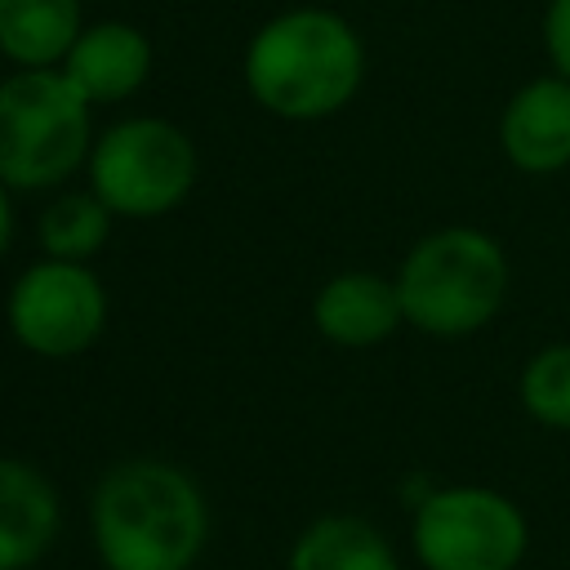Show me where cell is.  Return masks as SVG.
Listing matches in <instances>:
<instances>
[{"label":"cell","instance_id":"6da1fadb","mask_svg":"<svg viewBox=\"0 0 570 570\" xmlns=\"http://www.w3.org/2000/svg\"><path fill=\"white\" fill-rule=\"evenodd\" d=\"M205 530L209 512L191 476L156 459L111 468L94 494V543L107 570H187Z\"/></svg>","mask_w":570,"mask_h":570},{"label":"cell","instance_id":"7a4b0ae2","mask_svg":"<svg viewBox=\"0 0 570 570\" xmlns=\"http://www.w3.org/2000/svg\"><path fill=\"white\" fill-rule=\"evenodd\" d=\"M365 71L356 31L330 9H289L272 18L249 53L245 80L254 98L285 120H316L338 111Z\"/></svg>","mask_w":570,"mask_h":570},{"label":"cell","instance_id":"3957f363","mask_svg":"<svg viewBox=\"0 0 570 570\" xmlns=\"http://www.w3.org/2000/svg\"><path fill=\"white\" fill-rule=\"evenodd\" d=\"M410 325L454 338L481 330L508 294V258L476 227H445L423 236L396 276Z\"/></svg>","mask_w":570,"mask_h":570},{"label":"cell","instance_id":"277c9868","mask_svg":"<svg viewBox=\"0 0 570 570\" xmlns=\"http://www.w3.org/2000/svg\"><path fill=\"white\" fill-rule=\"evenodd\" d=\"M89 147V98L49 67L18 71L0 85V183L53 187Z\"/></svg>","mask_w":570,"mask_h":570},{"label":"cell","instance_id":"5b68a950","mask_svg":"<svg viewBox=\"0 0 570 570\" xmlns=\"http://www.w3.org/2000/svg\"><path fill=\"white\" fill-rule=\"evenodd\" d=\"M89 178L94 196L111 214L156 218L187 196L196 178V151L187 134H178L169 120H120L98 138L89 156Z\"/></svg>","mask_w":570,"mask_h":570},{"label":"cell","instance_id":"8992f818","mask_svg":"<svg viewBox=\"0 0 570 570\" xmlns=\"http://www.w3.org/2000/svg\"><path fill=\"white\" fill-rule=\"evenodd\" d=\"M414 552L428 570H517L525 552V517L485 485L436 490L419 503Z\"/></svg>","mask_w":570,"mask_h":570},{"label":"cell","instance_id":"52a82bcc","mask_svg":"<svg viewBox=\"0 0 570 570\" xmlns=\"http://www.w3.org/2000/svg\"><path fill=\"white\" fill-rule=\"evenodd\" d=\"M107 321V294L98 276L80 263L49 258L18 276L9 294V325L22 347L40 356L85 352Z\"/></svg>","mask_w":570,"mask_h":570},{"label":"cell","instance_id":"ba28073f","mask_svg":"<svg viewBox=\"0 0 570 570\" xmlns=\"http://www.w3.org/2000/svg\"><path fill=\"white\" fill-rule=\"evenodd\" d=\"M503 156L525 174H552L570 165V80L539 76L512 94L499 120Z\"/></svg>","mask_w":570,"mask_h":570},{"label":"cell","instance_id":"9c48e42d","mask_svg":"<svg viewBox=\"0 0 570 570\" xmlns=\"http://www.w3.org/2000/svg\"><path fill=\"white\" fill-rule=\"evenodd\" d=\"M151 67V45L129 22H98L80 31L71 53L62 58V76L89 98V102H116L129 98Z\"/></svg>","mask_w":570,"mask_h":570},{"label":"cell","instance_id":"30bf717a","mask_svg":"<svg viewBox=\"0 0 570 570\" xmlns=\"http://www.w3.org/2000/svg\"><path fill=\"white\" fill-rule=\"evenodd\" d=\"M58 534V494L53 485L18 463L0 459V570H27Z\"/></svg>","mask_w":570,"mask_h":570},{"label":"cell","instance_id":"8fae6325","mask_svg":"<svg viewBox=\"0 0 570 570\" xmlns=\"http://www.w3.org/2000/svg\"><path fill=\"white\" fill-rule=\"evenodd\" d=\"M316 325L325 338L343 343V347H365L387 338L405 312H401V294L396 285H387L374 272H343L334 276L321 294H316Z\"/></svg>","mask_w":570,"mask_h":570},{"label":"cell","instance_id":"7c38bea8","mask_svg":"<svg viewBox=\"0 0 570 570\" xmlns=\"http://www.w3.org/2000/svg\"><path fill=\"white\" fill-rule=\"evenodd\" d=\"M80 40V0H0V53L31 67H49Z\"/></svg>","mask_w":570,"mask_h":570},{"label":"cell","instance_id":"4fadbf2b","mask_svg":"<svg viewBox=\"0 0 570 570\" xmlns=\"http://www.w3.org/2000/svg\"><path fill=\"white\" fill-rule=\"evenodd\" d=\"M289 570H396V557L370 521L321 517L298 534Z\"/></svg>","mask_w":570,"mask_h":570},{"label":"cell","instance_id":"5bb4252c","mask_svg":"<svg viewBox=\"0 0 570 570\" xmlns=\"http://www.w3.org/2000/svg\"><path fill=\"white\" fill-rule=\"evenodd\" d=\"M107 227H111V209L94 191H71V196H58L45 209L40 240H45L49 258L80 263V258H89L107 240Z\"/></svg>","mask_w":570,"mask_h":570},{"label":"cell","instance_id":"9a60e30c","mask_svg":"<svg viewBox=\"0 0 570 570\" xmlns=\"http://www.w3.org/2000/svg\"><path fill=\"white\" fill-rule=\"evenodd\" d=\"M521 401L543 428L570 432V343H552L530 356L521 374Z\"/></svg>","mask_w":570,"mask_h":570},{"label":"cell","instance_id":"2e32d148","mask_svg":"<svg viewBox=\"0 0 570 570\" xmlns=\"http://www.w3.org/2000/svg\"><path fill=\"white\" fill-rule=\"evenodd\" d=\"M543 45L557 67V76L570 80V0H552L543 13Z\"/></svg>","mask_w":570,"mask_h":570},{"label":"cell","instance_id":"e0dca14e","mask_svg":"<svg viewBox=\"0 0 570 570\" xmlns=\"http://www.w3.org/2000/svg\"><path fill=\"white\" fill-rule=\"evenodd\" d=\"M9 227H13V214H9V196H4V187H0V249L9 245Z\"/></svg>","mask_w":570,"mask_h":570}]
</instances>
